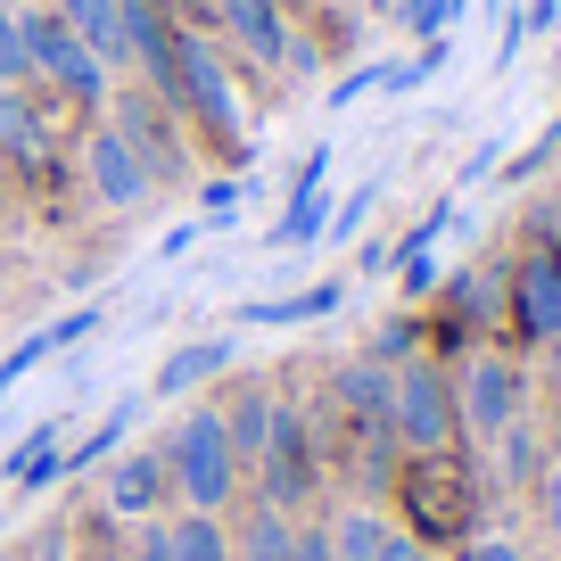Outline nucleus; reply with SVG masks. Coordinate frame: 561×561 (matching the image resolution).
<instances>
[{
    "mask_svg": "<svg viewBox=\"0 0 561 561\" xmlns=\"http://www.w3.org/2000/svg\"><path fill=\"white\" fill-rule=\"evenodd\" d=\"M397 495H404V537L421 545H471V512H479V488H471V462L446 455H413L397 471Z\"/></svg>",
    "mask_w": 561,
    "mask_h": 561,
    "instance_id": "obj_1",
    "label": "nucleus"
},
{
    "mask_svg": "<svg viewBox=\"0 0 561 561\" xmlns=\"http://www.w3.org/2000/svg\"><path fill=\"white\" fill-rule=\"evenodd\" d=\"M165 471H174V495L191 512H224L231 495H240V455H231V438H224V404H198V413L174 421Z\"/></svg>",
    "mask_w": 561,
    "mask_h": 561,
    "instance_id": "obj_2",
    "label": "nucleus"
},
{
    "mask_svg": "<svg viewBox=\"0 0 561 561\" xmlns=\"http://www.w3.org/2000/svg\"><path fill=\"white\" fill-rule=\"evenodd\" d=\"M455 380L438 364H397V388H388V438L404 455H446L455 446Z\"/></svg>",
    "mask_w": 561,
    "mask_h": 561,
    "instance_id": "obj_3",
    "label": "nucleus"
},
{
    "mask_svg": "<svg viewBox=\"0 0 561 561\" xmlns=\"http://www.w3.org/2000/svg\"><path fill=\"white\" fill-rule=\"evenodd\" d=\"M520 413H528V371L512 355H471L455 380V421L471 438H504Z\"/></svg>",
    "mask_w": 561,
    "mask_h": 561,
    "instance_id": "obj_4",
    "label": "nucleus"
},
{
    "mask_svg": "<svg viewBox=\"0 0 561 561\" xmlns=\"http://www.w3.org/2000/svg\"><path fill=\"white\" fill-rule=\"evenodd\" d=\"M18 34H25V67L34 75H50L58 91H75L83 107H100L107 100V67L75 42V25L58 18V9H34V18H18Z\"/></svg>",
    "mask_w": 561,
    "mask_h": 561,
    "instance_id": "obj_5",
    "label": "nucleus"
},
{
    "mask_svg": "<svg viewBox=\"0 0 561 561\" xmlns=\"http://www.w3.org/2000/svg\"><path fill=\"white\" fill-rule=\"evenodd\" d=\"M512 322H520V339H561V240H537L520 264H512V289H504Z\"/></svg>",
    "mask_w": 561,
    "mask_h": 561,
    "instance_id": "obj_6",
    "label": "nucleus"
},
{
    "mask_svg": "<svg viewBox=\"0 0 561 561\" xmlns=\"http://www.w3.org/2000/svg\"><path fill=\"white\" fill-rule=\"evenodd\" d=\"M174 100H191V107H198V116H207L224 140H240V133H248L240 100H231V75H224V58H215L198 34H182V42H174Z\"/></svg>",
    "mask_w": 561,
    "mask_h": 561,
    "instance_id": "obj_7",
    "label": "nucleus"
},
{
    "mask_svg": "<svg viewBox=\"0 0 561 561\" xmlns=\"http://www.w3.org/2000/svg\"><path fill=\"white\" fill-rule=\"evenodd\" d=\"M256 471H264V504H273V512H289V504L314 495V446H306V430H298L289 404H273V430H264Z\"/></svg>",
    "mask_w": 561,
    "mask_h": 561,
    "instance_id": "obj_8",
    "label": "nucleus"
},
{
    "mask_svg": "<svg viewBox=\"0 0 561 561\" xmlns=\"http://www.w3.org/2000/svg\"><path fill=\"white\" fill-rule=\"evenodd\" d=\"M83 174H91V191H100V207H149V191H158V174L140 165V149L116 124L83 140Z\"/></svg>",
    "mask_w": 561,
    "mask_h": 561,
    "instance_id": "obj_9",
    "label": "nucleus"
},
{
    "mask_svg": "<svg viewBox=\"0 0 561 561\" xmlns=\"http://www.w3.org/2000/svg\"><path fill=\"white\" fill-rule=\"evenodd\" d=\"M215 18H224V34L240 42L256 67H289V50H298V34H289V18H280V0H215Z\"/></svg>",
    "mask_w": 561,
    "mask_h": 561,
    "instance_id": "obj_10",
    "label": "nucleus"
},
{
    "mask_svg": "<svg viewBox=\"0 0 561 561\" xmlns=\"http://www.w3.org/2000/svg\"><path fill=\"white\" fill-rule=\"evenodd\" d=\"M165 495H174L165 446H158V455H116V471H107V512H124V520H158Z\"/></svg>",
    "mask_w": 561,
    "mask_h": 561,
    "instance_id": "obj_11",
    "label": "nucleus"
},
{
    "mask_svg": "<svg viewBox=\"0 0 561 561\" xmlns=\"http://www.w3.org/2000/svg\"><path fill=\"white\" fill-rule=\"evenodd\" d=\"M322 174H331V149H314V158L298 165V191H289V215L273 224V248H306L322 224H331V198H322Z\"/></svg>",
    "mask_w": 561,
    "mask_h": 561,
    "instance_id": "obj_12",
    "label": "nucleus"
},
{
    "mask_svg": "<svg viewBox=\"0 0 561 561\" xmlns=\"http://www.w3.org/2000/svg\"><path fill=\"white\" fill-rule=\"evenodd\" d=\"M339 280H314V289H289V298H256V306H240V322H256V331H298V322H322V314H339Z\"/></svg>",
    "mask_w": 561,
    "mask_h": 561,
    "instance_id": "obj_13",
    "label": "nucleus"
},
{
    "mask_svg": "<svg viewBox=\"0 0 561 561\" xmlns=\"http://www.w3.org/2000/svg\"><path fill=\"white\" fill-rule=\"evenodd\" d=\"M91 331H100V314L83 306V314H67V322H50V331H34L25 347H9V364H0V404H9V388H18L25 371H42L58 347H75V339H91Z\"/></svg>",
    "mask_w": 561,
    "mask_h": 561,
    "instance_id": "obj_14",
    "label": "nucleus"
},
{
    "mask_svg": "<svg viewBox=\"0 0 561 561\" xmlns=\"http://www.w3.org/2000/svg\"><path fill=\"white\" fill-rule=\"evenodd\" d=\"M75 42H83L91 58H100V67H133V34H124V0H83V9H75Z\"/></svg>",
    "mask_w": 561,
    "mask_h": 561,
    "instance_id": "obj_15",
    "label": "nucleus"
},
{
    "mask_svg": "<svg viewBox=\"0 0 561 561\" xmlns=\"http://www.w3.org/2000/svg\"><path fill=\"white\" fill-rule=\"evenodd\" d=\"M231 364V339H191V347H174L158 364V380H149V397H191L198 380H215V371Z\"/></svg>",
    "mask_w": 561,
    "mask_h": 561,
    "instance_id": "obj_16",
    "label": "nucleus"
},
{
    "mask_svg": "<svg viewBox=\"0 0 561 561\" xmlns=\"http://www.w3.org/2000/svg\"><path fill=\"white\" fill-rule=\"evenodd\" d=\"M264 430H273V397H264V388H248V397L224 404V438H231V455H240V471L264 455Z\"/></svg>",
    "mask_w": 561,
    "mask_h": 561,
    "instance_id": "obj_17",
    "label": "nucleus"
},
{
    "mask_svg": "<svg viewBox=\"0 0 561 561\" xmlns=\"http://www.w3.org/2000/svg\"><path fill=\"white\" fill-rule=\"evenodd\" d=\"M231 561H298V528H289V512H273V504H264L256 520L240 528Z\"/></svg>",
    "mask_w": 561,
    "mask_h": 561,
    "instance_id": "obj_18",
    "label": "nucleus"
},
{
    "mask_svg": "<svg viewBox=\"0 0 561 561\" xmlns=\"http://www.w3.org/2000/svg\"><path fill=\"white\" fill-rule=\"evenodd\" d=\"M133 421H140V397H124V404L100 421V430H91L83 446H67V455H58V471H91V462H107V455L124 446V430H133Z\"/></svg>",
    "mask_w": 561,
    "mask_h": 561,
    "instance_id": "obj_19",
    "label": "nucleus"
},
{
    "mask_svg": "<svg viewBox=\"0 0 561 561\" xmlns=\"http://www.w3.org/2000/svg\"><path fill=\"white\" fill-rule=\"evenodd\" d=\"M322 537H331L339 561H371L388 545V520H380V512H339V528H322Z\"/></svg>",
    "mask_w": 561,
    "mask_h": 561,
    "instance_id": "obj_20",
    "label": "nucleus"
},
{
    "mask_svg": "<svg viewBox=\"0 0 561 561\" xmlns=\"http://www.w3.org/2000/svg\"><path fill=\"white\" fill-rule=\"evenodd\" d=\"M174 545H182V561H231V537L215 528V512H182Z\"/></svg>",
    "mask_w": 561,
    "mask_h": 561,
    "instance_id": "obj_21",
    "label": "nucleus"
},
{
    "mask_svg": "<svg viewBox=\"0 0 561 561\" xmlns=\"http://www.w3.org/2000/svg\"><path fill=\"white\" fill-rule=\"evenodd\" d=\"M471 0H404V34H421V42H446V25L462 18Z\"/></svg>",
    "mask_w": 561,
    "mask_h": 561,
    "instance_id": "obj_22",
    "label": "nucleus"
},
{
    "mask_svg": "<svg viewBox=\"0 0 561 561\" xmlns=\"http://www.w3.org/2000/svg\"><path fill=\"white\" fill-rule=\"evenodd\" d=\"M371 207H380V182H364V191H347V198H339V207H331V224H322V240H355V231H364V215Z\"/></svg>",
    "mask_w": 561,
    "mask_h": 561,
    "instance_id": "obj_23",
    "label": "nucleus"
},
{
    "mask_svg": "<svg viewBox=\"0 0 561 561\" xmlns=\"http://www.w3.org/2000/svg\"><path fill=\"white\" fill-rule=\"evenodd\" d=\"M25 75H34V67H25V34H18V18H9V9H0V83L18 91Z\"/></svg>",
    "mask_w": 561,
    "mask_h": 561,
    "instance_id": "obj_24",
    "label": "nucleus"
},
{
    "mask_svg": "<svg viewBox=\"0 0 561 561\" xmlns=\"http://www.w3.org/2000/svg\"><path fill=\"white\" fill-rule=\"evenodd\" d=\"M495 446H504V471H512V479H528V471H537V430H528V421H512V430H504Z\"/></svg>",
    "mask_w": 561,
    "mask_h": 561,
    "instance_id": "obj_25",
    "label": "nucleus"
},
{
    "mask_svg": "<svg viewBox=\"0 0 561 561\" xmlns=\"http://www.w3.org/2000/svg\"><path fill=\"white\" fill-rule=\"evenodd\" d=\"M34 140V116H25V100L9 83H0V149H25Z\"/></svg>",
    "mask_w": 561,
    "mask_h": 561,
    "instance_id": "obj_26",
    "label": "nucleus"
},
{
    "mask_svg": "<svg viewBox=\"0 0 561 561\" xmlns=\"http://www.w3.org/2000/svg\"><path fill=\"white\" fill-rule=\"evenodd\" d=\"M413 339H421L413 322H388V331L371 339V364H388V371H397V364H413Z\"/></svg>",
    "mask_w": 561,
    "mask_h": 561,
    "instance_id": "obj_27",
    "label": "nucleus"
},
{
    "mask_svg": "<svg viewBox=\"0 0 561 561\" xmlns=\"http://www.w3.org/2000/svg\"><path fill=\"white\" fill-rule=\"evenodd\" d=\"M133 561H182V545H174V520H140V545H133Z\"/></svg>",
    "mask_w": 561,
    "mask_h": 561,
    "instance_id": "obj_28",
    "label": "nucleus"
},
{
    "mask_svg": "<svg viewBox=\"0 0 561 561\" xmlns=\"http://www.w3.org/2000/svg\"><path fill=\"white\" fill-rule=\"evenodd\" d=\"M231 215H240V182H231V174H224V182H207V224H215V231H224V224H231Z\"/></svg>",
    "mask_w": 561,
    "mask_h": 561,
    "instance_id": "obj_29",
    "label": "nucleus"
},
{
    "mask_svg": "<svg viewBox=\"0 0 561 561\" xmlns=\"http://www.w3.org/2000/svg\"><path fill=\"white\" fill-rule=\"evenodd\" d=\"M561 25V0H520V34H553Z\"/></svg>",
    "mask_w": 561,
    "mask_h": 561,
    "instance_id": "obj_30",
    "label": "nucleus"
},
{
    "mask_svg": "<svg viewBox=\"0 0 561 561\" xmlns=\"http://www.w3.org/2000/svg\"><path fill=\"white\" fill-rule=\"evenodd\" d=\"M371 561H430V545H421V537H404V528H388V545H380Z\"/></svg>",
    "mask_w": 561,
    "mask_h": 561,
    "instance_id": "obj_31",
    "label": "nucleus"
},
{
    "mask_svg": "<svg viewBox=\"0 0 561 561\" xmlns=\"http://www.w3.org/2000/svg\"><path fill=\"white\" fill-rule=\"evenodd\" d=\"M364 91H380V67H364V75H347V83H339V91H331V107H355V100H364Z\"/></svg>",
    "mask_w": 561,
    "mask_h": 561,
    "instance_id": "obj_32",
    "label": "nucleus"
},
{
    "mask_svg": "<svg viewBox=\"0 0 561 561\" xmlns=\"http://www.w3.org/2000/svg\"><path fill=\"white\" fill-rule=\"evenodd\" d=\"M462 561H520V545H504V537H471V545H462Z\"/></svg>",
    "mask_w": 561,
    "mask_h": 561,
    "instance_id": "obj_33",
    "label": "nucleus"
},
{
    "mask_svg": "<svg viewBox=\"0 0 561 561\" xmlns=\"http://www.w3.org/2000/svg\"><path fill=\"white\" fill-rule=\"evenodd\" d=\"M545 528H553V553H561V462L545 471Z\"/></svg>",
    "mask_w": 561,
    "mask_h": 561,
    "instance_id": "obj_34",
    "label": "nucleus"
},
{
    "mask_svg": "<svg viewBox=\"0 0 561 561\" xmlns=\"http://www.w3.org/2000/svg\"><path fill=\"white\" fill-rule=\"evenodd\" d=\"M404 289H413V298H421V289H438V264H430V256H404Z\"/></svg>",
    "mask_w": 561,
    "mask_h": 561,
    "instance_id": "obj_35",
    "label": "nucleus"
},
{
    "mask_svg": "<svg viewBox=\"0 0 561 561\" xmlns=\"http://www.w3.org/2000/svg\"><path fill=\"white\" fill-rule=\"evenodd\" d=\"M545 380H553V397H561V339H545Z\"/></svg>",
    "mask_w": 561,
    "mask_h": 561,
    "instance_id": "obj_36",
    "label": "nucleus"
},
{
    "mask_svg": "<svg viewBox=\"0 0 561 561\" xmlns=\"http://www.w3.org/2000/svg\"><path fill=\"white\" fill-rule=\"evenodd\" d=\"M50 9H58V18H75V9H83V0H50Z\"/></svg>",
    "mask_w": 561,
    "mask_h": 561,
    "instance_id": "obj_37",
    "label": "nucleus"
}]
</instances>
